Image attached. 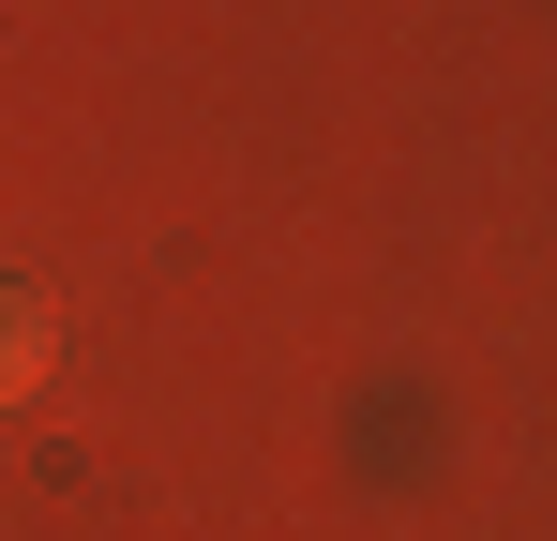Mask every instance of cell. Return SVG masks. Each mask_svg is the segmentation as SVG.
<instances>
[{"label": "cell", "instance_id": "cell-1", "mask_svg": "<svg viewBox=\"0 0 557 541\" xmlns=\"http://www.w3.org/2000/svg\"><path fill=\"white\" fill-rule=\"evenodd\" d=\"M30 376H46V286L0 270V391H30Z\"/></svg>", "mask_w": 557, "mask_h": 541}]
</instances>
